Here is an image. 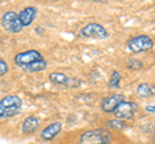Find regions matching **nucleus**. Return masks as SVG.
Returning a JSON list of instances; mask_svg holds the SVG:
<instances>
[{"label":"nucleus","instance_id":"obj_11","mask_svg":"<svg viewBox=\"0 0 155 144\" xmlns=\"http://www.w3.org/2000/svg\"><path fill=\"white\" fill-rule=\"evenodd\" d=\"M39 127V118L36 116H28L22 122V131L25 134H34Z\"/></svg>","mask_w":155,"mask_h":144},{"label":"nucleus","instance_id":"obj_10","mask_svg":"<svg viewBox=\"0 0 155 144\" xmlns=\"http://www.w3.org/2000/svg\"><path fill=\"white\" fill-rule=\"evenodd\" d=\"M61 130H62V124L61 122H52L41 130L40 138L43 139V140H47V142L53 140V139L61 133Z\"/></svg>","mask_w":155,"mask_h":144},{"label":"nucleus","instance_id":"obj_20","mask_svg":"<svg viewBox=\"0 0 155 144\" xmlns=\"http://www.w3.org/2000/svg\"><path fill=\"white\" fill-rule=\"evenodd\" d=\"M154 134H155V130H154Z\"/></svg>","mask_w":155,"mask_h":144},{"label":"nucleus","instance_id":"obj_8","mask_svg":"<svg viewBox=\"0 0 155 144\" xmlns=\"http://www.w3.org/2000/svg\"><path fill=\"white\" fill-rule=\"evenodd\" d=\"M124 99V95L122 94H113V95H109V97H105L101 102V108H102L104 112H114L118 105L123 102Z\"/></svg>","mask_w":155,"mask_h":144},{"label":"nucleus","instance_id":"obj_18","mask_svg":"<svg viewBox=\"0 0 155 144\" xmlns=\"http://www.w3.org/2000/svg\"><path fill=\"white\" fill-rule=\"evenodd\" d=\"M8 70H9L8 63H7V62L4 61L3 58H0V76L7 75V74H8Z\"/></svg>","mask_w":155,"mask_h":144},{"label":"nucleus","instance_id":"obj_1","mask_svg":"<svg viewBox=\"0 0 155 144\" xmlns=\"http://www.w3.org/2000/svg\"><path fill=\"white\" fill-rule=\"evenodd\" d=\"M22 99L18 95H7L0 99V120L14 117L21 112Z\"/></svg>","mask_w":155,"mask_h":144},{"label":"nucleus","instance_id":"obj_19","mask_svg":"<svg viewBox=\"0 0 155 144\" xmlns=\"http://www.w3.org/2000/svg\"><path fill=\"white\" fill-rule=\"evenodd\" d=\"M145 109H146L147 112L155 114V105H146V107H145Z\"/></svg>","mask_w":155,"mask_h":144},{"label":"nucleus","instance_id":"obj_13","mask_svg":"<svg viewBox=\"0 0 155 144\" xmlns=\"http://www.w3.org/2000/svg\"><path fill=\"white\" fill-rule=\"evenodd\" d=\"M49 80L53 84L64 85V86H70L71 83H74V80L69 79L65 74H62V72H52V74L49 75Z\"/></svg>","mask_w":155,"mask_h":144},{"label":"nucleus","instance_id":"obj_6","mask_svg":"<svg viewBox=\"0 0 155 144\" xmlns=\"http://www.w3.org/2000/svg\"><path fill=\"white\" fill-rule=\"evenodd\" d=\"M40 59H44L41 55V53H39L38 50H26V52H21L16 54L14 57V64L23 68L25 66L32 63V62H36V61H40Z\"/></svg>","mask_w":155,"mask_h":144},{"label":"nucleus","instance_id":"obj_12","mask_svg":"<svg viewBox=\"0 0 155 144\" xmlns=\"http://www.w3.org/2000/svg\"><path fill=\"white\" fill-rule=\"evenodd\" d=\"M136 93H137L140 98H150V97H153V95H155V85L142 83L137 86Z\"/></svg>","mask_w":155,"mask_h":144},{"label":"nucleus","instance_id":"obj_5","mask_svg":"<svg viewBox=\"0 0 155 144\" xmlns=\"http://www.w3.org/2000/svg\"><path fill=\"white\" fill-rule=\"evenodd\" d=\"M79 35L81 37H89V39H106L109 36V32L102 25L92 22L81 28Z\"/></svg>","mask_w":155,"mask_h":144},{"label":"nucleus","instance_id":"obj_3","mask_svg":"<svg viewBox=\"0 0 155 144\" xmlns=\"http://www.w3.org/2000/svg\"><path fill=\"white\" fill-rule=\"evenodd\" d=\"M153 46H154L153 39H150L146 35L134 36L127 41V48L132 53H142V52L151 50Z\"/></svg>","mask_w":155,"mask_h":144},{"label":"nucleus","instance_id":"obj_14","mask_svg":"<svg viewBox=\"0 0 155 144\" xmlns=\"http://www.w3.org/2000/svg\"><path fill=\"white\" fill-rule=\"evenodd\" d=\"M48 66V62L45 59H40V61H36V62H32V63L25 66L22 70H25L27 72H39V71H43L45 70Z\"/></svg>","mask_w":155,"mask_h":144},{"label":"nucleus","instance_id":"obj_15","mask_svg":"<svg viewBox=\"0 0 155 144\" xmlns=\"http://www.w3.org/2000/svg\"><path fill=\"white\" fill-rule=\"evenodd\" d=\"M120 80H122V75H120V72L114 71L113 74H111V76H110V80H109L107 86H109L110 89H116V88H119Z\"/></svg>","mask_w":155,"mask_h":144},{"label":"nucleus","instance_id":"obj_4","mask_svg":"<svg viewBox=\"0 0 155 144\" xmlns=\"http://www.w3.org/2000/svg\"><path fill=\"white\" fill-rule=\"evenodd\" d=\"M0 23H2L4 30L9 33H19L23 28V26L21 25V22L18 20V14L13 11L4 13L2 20H0Z\"/></svg>","mask_w":155,"mask_h":144},{"label":"nucleus","instance_id":"obj_7","mask_svg":"<svg viewBox=\"0 0 155 144\" xmlns=\"http://www.w3.org/2000/svg\"><path fill=\"white\" fill-rule=\"evenodd\" d=\"M137 108H138V105L134 102H127V100H123L113 113L115 114V117L118 120L124 121V120L132 118L134 116L136 111H137Z\"/></svg>","mask_w":155,"mask_h":144},{"label":"nucleus","instance_id":"obj_9","mask_svg":"<svg viewBox=\"0 0 155 144\" xmlns=\"http://www.w3.org/2000/svg\"><path fill=\"white\" fill-rule=\"evenodd\" d=\"M36 14L38 9L35 7H26L18 13V20L23 27H27L34 22V20L36 18Z\"/></svg>","mask_w":155,"mask_h":144},{"label":"nucleus","instance_id":"obj_2","mask_svg":"<svg viewBox=\"0 0 155 144\" xmlns=\"http://www.w3.org/2000/svg\"><path fill=\"white\" fill-rule=\"evenodd\" d=\"M113 135L106 129H94L85 131L80 135L76 144H111Z\"/></svg>","mask_w":155,"mask_h":144},{"label":"nucleus","instance_id":"obj_17","mask_svg":"<svg viewBox=\"0 0 155 144\" xmlns=\"http://www.w3.org/2000/svg\"><path fill=\"white\" fill-rule=\"evenodd\" d=\"M142 66H143L142 62L141 61H137V59H129L128 61V64H127L128 68H132V70H141Z\"/></svg>","mask_w":155,"mask_h":144},{"label":"nucleus","instance_id":"obj_16","mask_svg":"<svg viewBox=\"0 0 155 144\" xmlns=\"http://www.w3.org/2000/svg\"><path fill=\"white\" fill-rule=\"evenodd\" d=\"M106 125H107L109 129H113V130H123V129L127 127V124H125L124 121H122V120H109L107 122H106Z\"/></svg>","mask_w":155,"mask_h":144}]
</instances>
